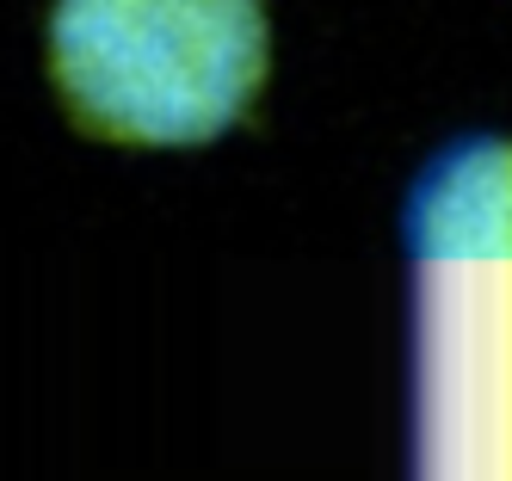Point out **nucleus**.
I'll list each match as a JSON object with an SVG mask.
<instances>
[{
    "label": "nucleus",
    "instance_id": "f257e3e1",
    "mask_svg": "<svg viewBox=\"0 0 512 481\" xmlns=\"http://www.w3.org/2000/svg\"><path fill=\"white\" fill-rule=\"evenodd\" d=\"M426 272V444L438 481H512V136L445 148L401 210Z\"/></svg>",
    "mask_w": 512,
    "mask_h": 481
},
{
    "label": "nucleus",
    "instance_id": "f03ea898",
    "mask_svg": "<svg viewBox=\"0 0 512 481\" xmlns=\"http://www.w3.org/2000/svg\"><path fill=\"white\" fill-rule=\"evenodd\" d=\"M44 62L75 130L198 148L266 87V0H56Z\"/></svg>",
    "mask_w": 512,
    "mask_h": 481
}]
</instances>
